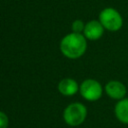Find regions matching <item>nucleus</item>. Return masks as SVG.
Masks as SVG:
<instances>
[{
    "label": "nucleus",
    "mask_w": 128,
    "mask_h": 128,
    "mask_svg": "<svg viewBox=\"0 0 128 128\" xmlns=\"http://www.w3.org/2000/svg\"><path fill=\"white\" fill-rule=\"evenodd\" d=\"M87 48V40L84 35L79 33H70L64 36L60 42V50L64 56L69 59L81 57Z\"/></svg>",
    "instance_id": "f257e3e1"
},
{
    "label": "nucleus",
    "mask_w": 128,
    "mask_h": 128,
    "mask_svg": "<svg viewBox=\"0 0 128 128\" xmlns=\"http://www.w3.org/2000/svg\"><path fill=\"white\" fill-rule=\"evenodd\" d=\"M99 21L104 29L111 32H116L123 26V18L121 14L112 7L105 8L100 12Z\"/></svg>",
    "instance_id": "f03ea898"
},
{
    "label": "nucleus",
    "mask_w": 128,
    "mask_h": 128,
    "mask_svg": "<svg viewBox=\"0 0 128 128\" xmlns=\"http://www.w3.org/2000/svg\"><path fill=\"white\" fill-rule=\"evenodd\" d=\"M86 116L87 109L82 103L79 102L69 104L63 112L64 121L70 126H78L82 124L85 121Z\"/></svg>",
    "instance_id": "7ed1b4c3"
},
{
    "label": "nucleus",
    "mask_w": 128,
    "mask_h": 128,
    "mask_svg": "<svg viewBox=\"0 0 128 128\" xmlns=\"http://www.w3.org/2000/svg\"><path fill=\"white\" fill-rule=\"evenodd\" d=\"M79 91L81 96L85 100L97 101L101 98L103 94V87L95 79H86L81 83Z\"/></svg>",
    "instance_id": "20e7f679"
},
{
    "label": "nucleus",
    "mask_w": 128,
    "mask_h": 128,
    "mask_svg": "<svg viewBox=\"0 0 128 128\" xmlns=\"http://www.w3.org/2000/svg\"><path fill=\"white\" fill-rule=\"evenodd\" d=\"M104 90H105V93L111 99L118 100V101L121 100V99H124L127 92H128L127 89H126V86L121 81H118V80L109 81L105 85Z\"/></svg>",
    "instance_id": "39448f33"
},
{
    "label": "nucleus",
    "mask_w": 128,
    "mask_h": 128,
    "mask_svg": "<svg viewBox=\"0 0 128 128\" xmlns=\"http://www.w3.org/2000/svg\"><path fill=\"white\" fill-rule=\"evenodd\" d=\"M104 33V27L100 23L99 20H91L85 24V28L83 31V35L88 40H98L102 37Z\"/></svg>",
    "instance_id": "423d86ee"
},
{
    "label": "nucleus",
    "mask_w": 128,
    "mask_h": 128,
    "mask_svg": "<svg viewBox=\"0 0 128 128\" xmlns=\"http://www.w3.org/2000/svg\"><path fill=\"white\" fill-rule=\"evenodd\" d=\"M59 92L64 96H72L77 93L79 90L78 83L72 78H65L62 79L58 84Z\"/></svg>",
    "instance_id": "0eeeda50"
},
{
    "label": "nucleus",
    "mask_w": 128,
    "mask_h": 128,
    "mask_svg": "<svg viewBox=\"0 0 128 128\" xmlns=\"http://www.w3.org/2000/svg\"><path fill=\"white\" fill-rule=\"evenodd\" d=\"M114 113L119 122L128 124V98L121 99L116 103Z\"/></svg>",
    "instance_id": "6e6552de"
},
{
    "label": "nucleus",
    "mask_w": 128,
    "mask_h": 128,
    "mask_svg": "<svg viewBox=\"0 0 128 128\" xmlns=\"http://www.w3.org/2000/svg\"><path fill=\"white\" fill-rule=\"evenodd\" d=\"M84 28H85V24L83 23V21L81 20H75L73 23H72V31L74 33H79L81 34V32L84 31Z\"/></svg>",
    "instance_id": "1a4fd4ad"
},
{
    "label": "nucleus",
    "mask_w": 128,
    "mask_h": 128,
    "mask_svg": "<svg viewBox=\"0 0 128 128\" xmlns=\"http://www.w3.org/2000/svg\"><path fill=\"white\" fill-rule=\"evenodd\" d=\"M8 123H9L8 116L4 112L0 111V128H7Z\"/></svg>",
    "instance_id": "9d476101"
},
{
    "label": "nucleus",
    "mask_w": 128,
    "mask_h": 128,
    "mask_svg": "<svg viewBox=\"0 0 128 128\" xmlns=\"http://www.w3.org/2000/svg\"><path fill=\"white\" fill-rule=\"evenodd\" d=\"M127 95H128V92H127ZM127 98H128V97H127Z\"/></svg>",
    "instance_id": "9b49d317"
}]
</instances>
